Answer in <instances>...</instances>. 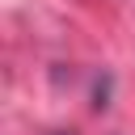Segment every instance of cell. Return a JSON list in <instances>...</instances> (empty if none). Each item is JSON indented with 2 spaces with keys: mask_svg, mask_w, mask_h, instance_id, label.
I'll list each match as a JSON object with an SVG mask.
<instances>
[{
  "mask_svg": "<svg viewBox=\"0 0 135 135\" xmlns=\"http://www.w3.org/2000/svg\"><path fill=\"white\" fill-rule=\"evenodd\" d=\"M55 135H68V131H55Z\"/></svg>",
  "mask_w": 135,
  "mask_h": 135,
  "instance_id": "cell-1",
  "label": "cell"
}]
</instances>
